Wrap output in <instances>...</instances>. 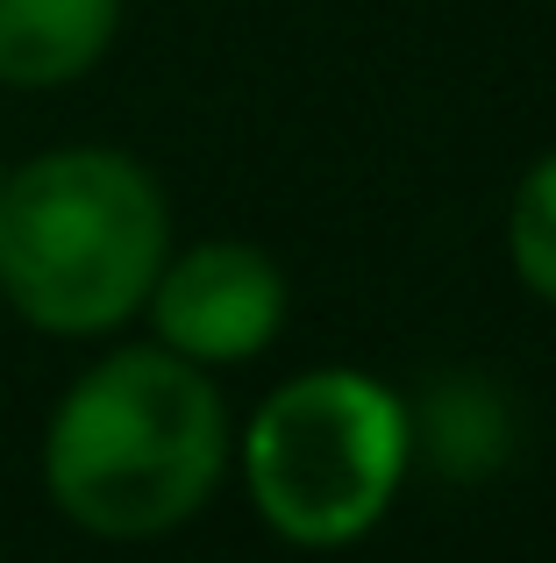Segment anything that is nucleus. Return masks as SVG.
<instances>
[{"mask_svg":"<svg viewBox=\"0 0 556 563\" xmlns=\"http://www.w3.org/2000/svg\"><path fill=\"white\" fill-rule=\"evenodd\" d=\"M0 179H8V172H0Z\"/></svg>","mask_w":556,"mask_h":563,"instance_id":"6e6552de","label":"nucleus"},{"mask_svg":"<svg viewBox=\"0 0 556 563\" xmlns=\"http://www.w3.org/2000/svg\"><path fill=\"white\" fill-rule=\"evenodd\" d=\"M143 307L186 364H243L286 329V272L257 243H193L165 257Z\"/></svg>","mask_w":556,"mask_h":563,"instance_id":"20e7f679","label":"nucleus"},{"mask_svg":"<svg viewBox=\"0 0 556 563\" xmlns=\"http://www.w3.org/2000/svg\"><path fill=\"white\" fill-rule=\"evenodd\" d=\"M507 257H514L521 286L556 307V151L521 172L514 207H507Z\"/></svg>","mask_w":556,"mask_h":563,"instance_id":"0eeeda50","label":"nucleus"},{"mask_svg":"<svg viewBox=\"0 0 556 563\" xmlns=\"http://www.w3.org/2000/svg\"><path fill=\"white\" fill-rule=\"evenodd\" d=\"M421 450H429L435 471L449 478H486V471L507 464V442H514V413L492 393L486 378H443L429 393V413H421Z\"/></svg>","mask_w":556,"mask_h":563,"instance_id":"423d86ee","label":"nucleus"},{"mask_svg":"<svg viewBox=\"0 0 556 563\" xmlns=\"http://www.w3.org/2000/svg\"><path fill=\"white\" fill-rule=\"evenodd\" d=\"M171 257L157 179L122 151H43L0 179V292L43 335H108Z\"/></svg>","mask_w":556,"mask_h":563,"instance_id":"f03ea898","label":"nucleus"},{"mask_svg":"<svg viewBox=\"0 0 556 563\" xmlns=\"http://www.w3.org/2000/svg\"><path fill=\"white\" fill-rule=\"evenodd\" d=\"M122 0H0V79L65 86L108 57Z\"/></svg>","mask_w":556,"mask_h":563,"instance_id":"39448f33","label":"nucleus"},{"mask_svg":"<svg viewBox=\"0 0 556 563\" xmlns=\"http://www.w3.org/2000/svg\"><path fill=\"white\" fill-rule=\"evenodd\" d=\"M229 464V413L179 350H114L71 385L43 435V485L86 536L143 542L193 521Z\"/></svg>","mask_w":556,"mask_h":563,"instance_id":"f257e3e1","label":"nucleus"},{"mask_svg":"<svg viewBox=\"0 0 556 563\" xmlns=\"http://www.w3.org/2000/svg\"><path fill=\"white\" fill-rule=\"evenodd\" d=\"M414 464V413L371 372H300L243 428V478L271 536L343 550L371 536Z\"/></svg>","mask_w":556,"mask_h":563,"instance_id":"7ed1b4c3","label":"nucleus"}]
</instances>
